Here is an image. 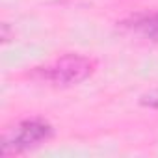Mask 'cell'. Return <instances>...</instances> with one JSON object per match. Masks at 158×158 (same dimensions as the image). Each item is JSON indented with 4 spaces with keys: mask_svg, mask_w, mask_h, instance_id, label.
I'll use <instances>...</instances> for the list:
<instances>
[{
    "mask_svg": "<svg viewBox=\"0 0 158 158\" xmlns=\"http://www.w3.org/2000/svg\"><path fill=\"white\" fill-rule=\"evenodd\" d=\"M132 30H136L139 35H143L145 39L151 41H158V13H151V15H139L132 21L130 24Z\"/></svg>",
    "mask_w": 158,
    "mask_h": 158,
    "instance_id": "3",
    "label": "cell"
},
{
    "mask_svg": "<svg viewBox=\"0 0 158 158\" xmlns=\"http://www.w3.org/2000/svg\"><path fill=\"white\" fill-rule=\"evenodd\" d=\"M91 73H93L91 60L78 54H69L54 60L45 67H37L32 73V76L52 86H74L84 82Z\"/></svg>",
    "mask_w": 158,
    "mask_h": 158,
    "instance_id": "1",
    "label": "cell"
},
{
    "mask_svg": "<svg viewBox=\"0 0 158 158\" xmlns=\"http://www.w3.org/2000/svg\"><path fill=\"white\" fill-rule=\"evenodd\" d=\"M50 134H52V128L43 121H37V119L23 121L4 134L2 154L10 156L15 152H23L26 149H32V147L43 143L45 139H48Z\"/></svg>",
    "mask_w": 158,
    "mask_h": 158,
    "instance_id": "2",
    "label": "cell"
}]
</instances>
